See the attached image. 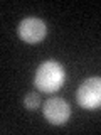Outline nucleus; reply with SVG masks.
I'll return each instance as SVG.
<instances>
[{"label":"nucleus","instance_id":"20e7f679","mask_svg":"<svg viewBox=\"0 0 101 135\" xmlns=\"http://www.w3.org/2000/svg\"><path fill=\"white\" fill-rule=\"evenodd\" d=\"M42 113H44L46 120H47L49 123H52V125H64L67 122V118H69V115H71V108L62 98L52 96V98H49L44 103Z\"/></svg>","mask_w":101,"mask_h":135},{"label":"nucleus","instance_id":"f257e3e1","mask_svg":"<svg viewBox=\"0 0 101 135\" xmlns=\"http://www.w3.org/2000/svg\"><path fill=\"white\" fill-rule=\"evenodd\" d=\"M64 68L56 61H46L37 68L34 83L37 90L44 93H54L64 84Z\"/></svg>","mask_w":101,"mask_h":135},{"label":"nucleus","instance_id":"f03ea898","mask_svg":"<svg viewBox=\"0 0 101 135\" xmlns=\"http://www.w3.org/2000/svg\"><path fill=\"white\" fill-rule=\"evenodd\" d=\"M78 103L86 110H96L101 107V78H89L81 83L76 93Z\"/></svg>","mask_w":101,"mask_h":135},{"label":"nucleus","instance_id":"7ed1b4c3","mask_svg":"<svg viewBox=\"0 0 101 135\" xmlns=\"http://www.w3.org/2000/svg\"><path fill=\"white\" fill-rule=\"evenodd\" d=\"M17 34L22 41H25L27 44H37L46 37L47 34V27L37 17H27L17 27Z\"/></svg>","mask_w":101,"mask_h":135},{"label":"nucleus","instance_id":"39448f33","mask_svg":"<svg viewBox=\"0 0 101 135\" xmlns=\"http://www.w3.org/2000/svg\"><path fill=\"white\" fill-rule=\"evenodd\" d=\"M24 105H25V108H27V110H36L41 105L39 95H36V93H29V95L25 96V100H24Z\"/></svg>","mask_w":101,"mask_h":135}]
</instances>
